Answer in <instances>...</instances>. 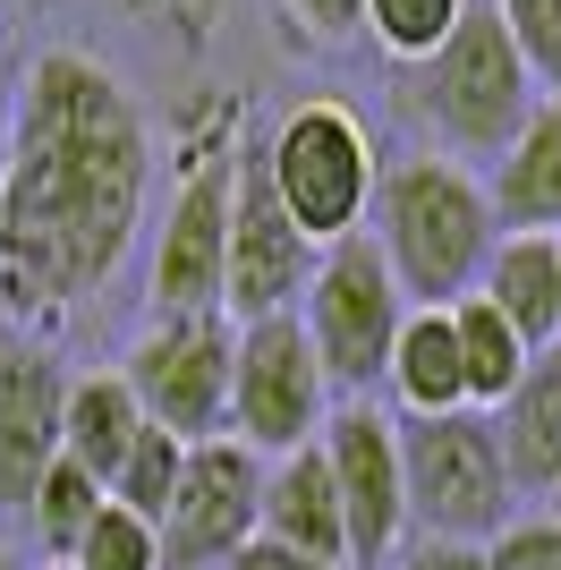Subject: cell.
<instances>
[{
  "instance_id": "cell-3",
  "label": "cell",
  "mask_w": 561,
  "mask_h": 570,
  "mask_svg": "<svg viewBox=\"0 0 561 570\" xmlns=\"http://www.w3.org/2000/svg\"><path fill=\"white\" fill-rule=\"evenodd\" d=\"M537 77L511 51V35L493 26V9L476 0L460 26H451L443 51H425L409 69V111L434 128V154L443 163H493L502 145L519 137V119L537 111Z\"/></svg>"
},
{
  "instance_id": "cell-9",
  "label": "cell",
  "mask_w": 561,
  "mask_h": 570,
  "mask_svg": "<svg viewBox=\"0 0 561 570\" xmlns=\"http://www.w3.org/2000/svg\"><path fill=\"white\" fill-rule=\"evenodd\" d=\"M315 452L341 494V537H350V570H383L409 546V494H400V434L383 401H332Z\"/></svg>"
},
{
  "instance_id": "cell-19",
  "label": "cell",
  "mask_w": 561,
  "mask_h": 570,
  "mask_svg": "<svg viewBox=\"0 0 561 570\" xmlns=\"http://www.w3.org/2000/svg\"><path fill=\"white\" fill-rule=\"evenodd\" d=\"M137 434H145V417L119 375H69V401H60V460L69 469H86L111 494V476H119V460L137 452Z\"/></svg>"
},
{
  "instance_id": "cell-4",
  "label": "cell",
  "mask_w": 561,
  "mask_h": 570,
  "mask_svg": "<svg viewBox=\"0 0 561 570\" xmlns=\"http://www.w3.org/2000/svg\"><path fill=\"white\" fill-rule=\"evenodd\" d=\"M256 170L273 205L289 214V230L324 256L332 238H357L366 230V205H374V179H383V154H374L366 119L350 102H298V111H280V128L256 145Z\"/></svg>"
},
{
  "instance_id": "cell-6",
  "label": "cell",
  "mask_w": 561,
  "mask_h": 570,
  "mask_svg": "<svg viewBox=\"0 0 561 570\" xmlns=\"http://www.w3.org/2000/svg\"><path fill=\"white\" fill-rule=\"evenodd\" d=\"M400 315H409V298L392 289V273H383L366 230L332 238L324 256H315V273H306V289H298V333H306V350H315V366H324L332 401H374Z\"/></svg>"
},
{
  "instance_id": "cell-30",
  "label": "cell",
  "mask_w": 561,
  "mask_h": 570,
  "mask_svg": "<svg viewBox=\"0 0 561 570\" xmlns=\"http://www.w3.org/2000/svg\"><path fill=\"white\" fill-rule=\"evenodd\" d=\"M0 570H26V553H18V546H9V537H0Z\"/></svg>"
},
{
  "instance_id": "cell-29",
  "label": "cell",
  "mask_w": 561,
  "mask_h": 570,
  "mask_svg": "<svg viewBox=\"0 0 561 570\" xmlns=\"http://www.w3.org/2000/svg\"><path fill=\"white\" fill-rule=\"evenodd\" d=\"M230 570H341V562H306V553H280V546H264V537H256Z\"/></svg>"
},
{
  "instance_id": "cell-10",
  "label": "cell",
  "mask_w": 561,
  "mask_h": 570,
  "mask_svg": "<svg viewBox=\"0 0 561 570\" xmlns=\"http://www.w3.org/2000/svg\"><path fill=\"white\" fill-rule=\"evenodd\" d=\"M256 494H264V460L256 452H238L230 434L187 443L179 485H170L163 520H154L163 570H230L238 553L256 546Z\"/></svg>"
},
{
  "instance_id": "cell-25",
  "label": "cell",
  "mask_w": 561,
  "mask_h": 570,
  "mask_svg": "<svg viewBox=\"0 0 561 570\" xmlns=\"http://www.w3.org/2000/svg\"><path fill=\"white\" fill-rule=\"evenodd\" d=\"M485 9L511 35V51L528 60V77L544 95H561V0H485Z\"/></svg>"
},
{
  "instance_id": "cell-32",
  "label": "cell",
  "mask_w": 561,
  "mask_h": 570,
  "mask_svg": "<svg viewBox=\"0 0 561 570\" xmlns=\"http://www.w3.org/2000/svg\"><path fill=\"white\" fill-rule=\"evenodd\" d=\"M0 9H9V0H0Z\"/></svg>"
},
{
  "instance_id": "cell-14",
  "label": "cell",
  "mask_w": 561,
  "mask_h": 570,
  "mask_svg": "<svg viewBox=\"0 0 561 570\" xmlns=\"http://www.w3.org/2000/svg\"><path fill=\"white\" fill-rule=\"evenodd\" d=\"M256 537L280 553H306V562H341L350 570V537H341V494H332V469L315 443L264 460V494H256Z\"/></svg>"
},
{
  "instance_id": "cell-24",
  "label": "cell",
  "mask_w": 561,
  "mask_h": 570,
  "mask_svg": "<svg viewBox=\"0 0 561 570\" xmlns=\"http://www.w3.org/2000/svg\"><path fill=\"white\" fill-rule=\"evenodd\" d=\"M179 460H187L179 434L145 426V434H137V452L119 460V476H111V502H119V511H137V520H163L170 485H179Z\"/></svg>"
},
{
  "instance_id": "cell-15",
  "label": "cell",
  "mask_w": 561,
  "mask_h": 570,
  "mask_svg": "<svg viewBox=\"0 0 561 570\" xmlns=\"http://www.w3.org/2000/svg\"><path fill=\"white\" fill-rule=\"evenodd\" d=\"M485 205H493V230L561 238V95H537L519 137L485 163Z\"/></svg>"
},
{
  "instance_id": "cell-17",
  "label": "cell",
  "mask_w": 561,
  "mask_h": 570,
  "mask_svg": "<svg viewBox=\"0 0 561 570\" xmlns=\"http://www.w3.org/2000/svg\"><path fill=\"white\" fill-rule=\"evenodd\" d=\"M493 443H502V469H511L519 502H537L561 476V341L528 357V375L511 383V401L493 409Z\"/></svg>"
},
{
  "instance_id": "cell-16",
  "label": "cell",
  "mask_w": 561,
  "mask_h": 570,
  "mask_svg": "<svg viewBox=\"0 0 561 570\" xmlns=\"http://www.w3.org/2000/svg\"><path fill=\"white\" fill-rule=\"evenodd\" d=\"M468 298H485V307L502 315L528 350H553V341H561V238L502 230Z\"/></svg>"
},
{
  "instance_id": "cell-22",
  "label": "cell",
  "mask_w": 561,
  "mask_h": 570,
  "mask_svg": "<svg viewBox=\"0 0 561 570\" xmlns=\"http://www.w3.org/2000/svg\"><path fill=\"white\" fill-rule=\"evenodd\" d=\"M102 511V485H94L86 469H69V460H51L43 469V485L26 494V511L18 520L35 528V546H43V562H69V546L86 537V520Z\"/></svg>"
},
{
  "instance_id": "cell-27",
  "label": "cell",
  "mask_w": 561,
  "mask_h": 570,
  "mask_svg": "<svg viewBox=\"0 0 561 570\" xmlns=\"http://www.w3.org/2000/svg\"><path fill=\"white\" fill-rule=\"evenodd\" d=\"M280 18L298 26L306 43H350L357 35V0H280Z\"/></svg>"
},
{
  "instance_id": "cell-26",
  "label": "cell",
  "mask_w": 561,
  "mask_h": 570,
  "mask_svg": "<svg viewBox=\"0 0 561 570\" xmlns=\"http://www.w3.org/2000/svg\"><path fill=\"white\" fill-rule=\"evenodd\" d=\"M485 570H561V520L553 511H519L485 546Z\"/></svg>"
},
{
  "instance_id": "cell-12",
  "label": "cell",
  "mask_w": 561,
  "mask_h": 570,
  "mask_svg": "<svg viewBox=\"0 0 561 570\" xmlns=\"http://www.w3.org/2000/svg\"><path fill=\"white\" fill-rule=\"evenodd\" d=\"M315 273V247L289 230L256 170V145H238L230 163V238H222V315L230 324H264V315H298V289Z\"/></svg>"
},
{
  "instance_id": "cell-18",
  "label": "cell",
  "mask_w": 561,
  "mask_h": 570,
  "mask_svg": "<svg viewBox=\"0 0 561 570\" xmlns=\"http://www.w3.org/2000/svg\"><path fill=\"white\" fill-rule=\"evenodd\" d=\"M383 409L392 417H451L468 409L460 392V350H451V315L443 307H409L392 333V357H383Z\"/></svg>"
},
{
  "instance_id": "cell-28",
  "label": "cell",
  "mask_w": 561,
  "mask_h": 570,
  "mask_svg": "<svg viewBox=\"0 0 561 570\" xmlns=\"http://www.w3.org/2000/svg\"><path fill=\"white\" fill-rule=\"evenodd\" d=\"M383 570H485V546H434V537H409Z\"/></svg>"
},
{
  "instance_id": "cell-31",
  "label": "cell",
  "mask_w": 561,
  "mask_h": 570,
  "mask_svg": "<svg viewBox=\"0 0 561 570\" xmlns=\"http://www.w3.org/2000/svg\"><path fill=\"white\" fill-rule=\"evenodd\" d=\"M537 502H544V511H553V520H561V476H553V485H544V494H537Z\"/></svg>"
},
{
  "instance_id": "cell-33",
  "label": "cell",
  "mask_w": 561,
  "mask_h": 570,
  "mask_svg": "<svg viewBox=\"0 0 561 570\" xmlns=\"http://www.w3.org/2000/svg\"><path fill=\"white\" fill-rule=\"evenodd\" d=\"M0 154H9V145H0Z\"/></svg>"
},
{
  "instance_id": "cell-8",
  "label": "cell",
  "mask_w": 561,
  "mask_h": 570,
  "mask_svg": "<svg viewBox=\"0 0 561 570\" xmlns=\"http://www.w3.org/2000/svg\"><path fill=\"white\" fill-rule=\"evenodd\" d=\"M230 443L256 460H280L315 443L332 417V383L306 350L298 315H264V324H230Z\"/></svg>"
},
{
  "instance_id": "cell-20",
  "label": "cell",
  "mask_w": 561,
  "mask_h": 570,
  "mask_svg": "<svg viewBox=\"0 0 561 570\" xmlns=\"http://www.w3.org/2000/svg\"><path fill=\"white\" fill-rule=\"evenodd\" d=\"M451 350H460V392H468V409H476V417H493V409L511 401V383L528 375V341L511 333V324H502V315L485 307V298H451Z\"/></svg>"
},
{
  "instance_id": "cell-5",
  "label": "cell",
  "mask_w": 561,
  "mask_h": 570,
  "mask_svg": "<svg viewBox=\"0 0 561 570\" xmlns=\"http://www.w3.org/2000/svg\"><path fill=\"white\" fill-rule=\"evenodd\" d=\"M400 434V494H409V537L434 546H493L519 520V485L502 469L493 417L451 409V417H392Z\"/></svg>"
},
{
  "instance_id": "cell-2",
  "label": "cell",
  "mask_w": 561,
  "mask_h": 570,
  "mask_svg": "<svg viewBox=\"0 0 561 570\" xmlns=\"http://www.w3.org/2000/svg\"><path fill=\"white\" fill-rule=\"evenodd\" d=\"M366 238L392 289L409 307H451L476 289L493 256V205H485V179L468 163H443V154H409V163H383L374 179V205H366Z\"/></svg>"
},
{
  "instance_id": "cell-11",
  "label": "cell",
  "mask_w": 561,
  "mask_h": 570,
  "mask_svg": "<svg viewBox=\"0 0 561 570\" xmlns=\"http://www.w3.org/2000/svg\"><path fill=\"white\" fill-rule=\"evenodd\" d=\"M230 163L238 145L196 154L179 196L154 222L145 247V307L154 315H222V238H230Z\"/></svg>"
},
{
  "instance_id": "cell-21",
  "label": "cell",
  "mask_w": 561,
  "mask_h": 570,
  "mask_svg": "<svg viewBox=\"0 0 561 570\" xmlns=\"http://www.w3.org/2000/svg\"><path fill=\"white\" fill-rule=\"evenodd\" d=\"M468 9H476V0H357V35H366L383 60L417 69L425 51L451 43V26H460Z\"/></svg>"
},
{
  "instance_id": "cell-13",
  "label": "cell",
  "mask_w": 561,
  "mask_h": 570,
  "mask_svg": "<svg viewBox=\"0 0 561 570\" xmlns=\"http://www.w3.org/2000/svg\"><path fill=\"white\" fill-rule=\"evenodd\" d=\"M60 401H69L60 350L43 333H0V511L9 520L60 460Z\"/></svg>"
},
{
  "instance_id": "cell-7",
  "label": "cell",
  "mask_w": 561,
  "mask_h": 570,
  "mask_svg": "<svg viewBox=\"0 0 561 570\" xmlns=\"http://www.w3.org/2000/svg\"><path fill=\"white\" fill-rule=\"evenodd\" d=\"M230 315H145V333L128 341L111 375L128 383L145 426L179 434V443H213L230 426Z\"/></svg>"
},
{
  "instance_id": "cell-23",
  "label": "cell",
  "mask_w": 561,
  "mask_h": 570,
  "mask_svg": "<svg viewBox=\"0 0 561 570\" xmlns=\"http://www.w3.org/2000/svg\"><path fill=\"white\" fill-rule=\"evenodd\" d=\"M60 570H163L154 520H137V511H119V502L102 494V511L86 520V537L69 546V562H60Z\"/></svg>"
},
{
  "instance_id": "cell-1",
  "label": "cell",
  "mask_w": 561,
  "mask_h": 570,
  "mask_svg": "<svg viewBox=\"0 0 561 570\" xmlns=\"http://www.w3.org/2000/svg\"><path fill=\"white\" fill-rule=\"evenodd\" d=\"M0 145V315L35 333L128 264L154 196V128L111 60L35 51Z\"/></svg>"
}]
</instances>
